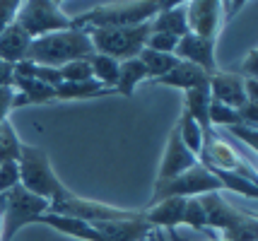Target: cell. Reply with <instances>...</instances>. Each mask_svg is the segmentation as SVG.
Wrapping results in <instances>:
<instances>
[{"label": "cell", "mask_w": 258, "mask_h": 241, "mask_svg": "<svg viewBox=\"0 0 258 241\" xmlns=\"http://www.w3.org/2000/svg\"><path fill=\"white\" fill-rule=\"evenodd\" d=\"M198 200L205 212V224L215 236L227 241H258L256 215L234 207L222 191L198 195Z\"/></svg>", "instance_id": "cell-1"}, {"label": "cell", "mask_w": 258, "mask_h": 241, "mask_svg": "<svg viewBox=\"0 0 258 241\" xmlns=\"http://www.w3.org/2000/svg\"><path fill=\"white\" fill-rule=\"evenodd\" d=\"M34 80L44 82L48 87L56 90L58 85L63 82V75H60V68H51V65H36L34 63Z\"/></svg>", "instance_id": "cell-31"}, {"label": "cell", "mask_w": 258, "mask_h": 241, "mask_svg": "<svg viewBox=\"0 0 258 241\" xmlns=\"http://www.w3.org/2000/svg\"><path fill=\"white\" fill-rule=\"evenodd\" d=\"M150 32L171 34V36H176V39L188 34V27H186V3H167L150 20Z\"/></svg>", "instance_id": "cell-17"}, {"label": "cell", "mask_w": 258, "mask_h": 241, "mask_svg": "<svg viewBox=\"0 0 258 241\" xmlns=\"http://www.w3.org/2000/svg\"><path fill=\"white\" fill-rule=\"evenodd\" d=\"M15 24L20 29H24L32 39L53 34V32L75 29L73 17L60 8L58 0H27V3H20V10L15 15Z\"/></svg>", "instance_id": "cell-6"}, {"label": "cell", "mask_w": 258, "mask_h": 241, "mask_svg": "<svg viewBox=\"0 0 258 241\" xmlns=\"http://www.w3.org/2000/svg\"><path fill=\"white\" fill-rule=\"evenodd\" d=\"M118 60H113L109 56H101V53H92L90 56V68H92V77L104 85L106 90H113L116 87V80H118Z\"/></svg>", "instance_id": "cell-24"}, {"label": "cell", "mask_w": 258, "mask_h": 241, "mask_svg": "<svg viewBox=\"0 0 258 241\" xmlns=\"http://www.w3.org/2000/svg\"><path fill=\"white\" fill-rule=\"evenodd\" d=\"M215 191H222V188H220V181L198 162L188 172L155 184V191H152V198H150L147 205L159 203V200H164V198H186V200H188V198H198V195L215 193Z\"/></svg>", "instance_id": "cell-9"}, {"label": "cell", "mask_w": 258, "mask_h": 241, "mask_svg": "<svg viewBox=\"0 0 258 241\" xmlns=\"http://www.w3.org/2000/svg\"><path fill=\"white\" fill-rule=\"evenodd\" d=\"M196 164H198V159H196L191 152H188V147L181 142L179 128L174 126L171 133H169V138H167V147H164V154H162V162H159L155 184L167 181V179H174V176H179V174L188 172V169L196 167Z\"/></svg>", "instance_id": "cell-12"}, {"label": "cell", "mask_w": 258, "mask_h": 241, "mask_svg": "<svg viewBox=\"0 0 258 241\" xmlns=\"http://www.w3.org/2000/svg\"><path fill=\"white\" fill-rule=\"evenodd\" d=\"M17 164H20V186L24 191L48 200V205L68 191V186L58 179L46 149L36 145H22Z\"/></svg>", "instance_id": "cell-4"}, {"label": "cell", "mask_w": 258, "mask_h": 241, "mask_svg": "<svg viewBox=\"0 0 258 241\" xmlns=\"http://www.w3.org/2000/svg\"><path fill=\"white\" fill-rule=\"evenodd\" d=\"M138 60L143 63V68L147 72V80H155L157 82L159 77H164L167 72L179 65V58L176 56H169V53H159V51H150V48H143L138 53Z\"/></svg>", "instance_id": "cell-23"}, {"label": "cell", "mask_w": 258, "mask_h": 241, "mask_svg": "<svg viewBox=\"0 0 258 241\" xmlns=\"http://www.w3.org/2000/svg\"><path fill=\"white\" fill-rule=\"evenodd\" d=\"M167 3L162 0H138V3H104L73 17L75 29H113V27H138L150 22Z\"/></svg>", "instance_id": "cell-2"}, {"label": "cell", "mask_w": 258, "mask_h": 241, "mask_svg": "<svg viewBox=\"0 0 258 241\" xmlns=\"http://www.w3.org/2000/svg\"><path fill=\"white\" fill-rule=\"evenodd\" d=\"M176 128H179L181 142H183V145L188 147V152L198 159V154H201V149H203V130H201V126H198L188 114H181V118L176 121Z\"/></svg>", "instance_id": "cell-26"}, {"label": "cell", "mask_w": 258, "mask_h": 241, "mask_svg": "<svg viewBox=\"0 0 258 241\" xmlns=\"http://www.w3.org/2000/svg\"><path fill=\"white\" fill-rule=\"evenodd\" d=\"M183 207H186V198H164L159 203L145 205V219L157 227V229H176L181 227V217H183Z\"/></svg>", "instance_id": "cell-16"}, {"label": "cell", "mask_w": 258, "mask_h": 241, "mask_svg": "<svg viewBox=\"0 0 258 241\" xmlns=\"http://www.w3.org/2000/svg\"><path fill=\"white\" fill-rule=\"evenodd\" d=\"M15 186H20V164L0 162V193H8Z\"/></svg>", "instance_id": "cell-29"}, {"label": "cell", "mask_w": 258, "mask_h": 241, "mask_svg": "<svg viewBox=\"0 0 258 241\" xmlns=\"http://www.w3.org/2000/svg\"><path fill=\"white\" fill-rule=\"evenodd\" d=\"M92 53L94 48L85 29H66V32H53V34L32 39L27 60H32L36 65L63 68L68 63L87 58Z\"/></svg>", "instance_id": "cell-3"}, {"label": "cell", "mask_w": 258, "mask_h": 241, "mask_svg": "<svg viewBox=\"0 0 258 241\" xmlns=\"http://www.w3.org/2000/svg\"><path fill=\"white\" fill-rule=\"evenodd\" d=\"M183 114H188L201 126L203 135L213 130V126H210V92H208V85L183 92Z\"/></svg>", "instance_id": "cell-20"}, {"label": "cell", "mask_w": 258, "mask_h": 241, "mask_svg": "<svg viewBox=\"0 0 258 241\" xmlns=\"http://www.w3.org/2000/svg\"><path fill=\"white\" fill-rule=\"evenodd\" d=\"M22 140L17 135V130L12 126V121H3L0 123V162H20V152H22Z\"/></svg>", "instance_id": "cell-25"}, {"label": "cell", "mask_w": 258, "mask_h": 241, "mask_svg": "<svg viewBox=\"0 0 258 241\" xmlns=\"http://www.w3.org/2000/svg\"><path fill=\"white\" fill-rule=\"evenodd\" d=\"M20 10V0H0V34L15 24V15Z\"/></svg>", "instance_id": "cell-32"}, {"label": "cell", "mask_w": 258, "mask_h": 241, "mask_svg": "<svg viewBox=\"0 0 258 241\" xmlns=\"http://www.w3.org/2000/svg\"><path fill=\"white\" fill-rule=\"evenodd\" d=\"M113 90H106L97 80L87 82H60L56 87V102H78V99H92V97H106Z\"/></svg>", "instance_id": "cell-21"}, {"label": "cell", "mask_w": 258, "mask_h": 241, "mask_svg": "<svg viewBox=\"0 0 258 241\" xmlns=\"http://www.w3.org/2000/svg\"><path fill=\"white\" fill-rule=\"evenodd\" d=\"M205 241H227V239H220V236H213V239H205Z\"/></svg>", "instance_id": "cell-36"}, {"label": "cell", "mask_w": 258, "mask_h": 241, "mask_svg": "<svg viewBox=\"0 0 258 241\" xmlns=\"http://www.w3.org/2000/svg\"><path fill=\"white\" fill-rule=\"evenodd\" d=\"M186 27H188V34L217 41L220 29L225 27L222 3H217V0H193V3H186Z\"/></svg>", "instance_id": "cell-11"}, {"label": "cell", "mask_w": 258, "mask_h": 241, "mask_svg": "<svg viewBox=\"0 0 258 241\" xmlns=\"http://www.w3.org/2000/svg\"><path fill=\"white\" fill-rule=\"evenodd\" d=\"M48 212L53 215H63V217H75V219H85V222H109V219H128L135 217L140 210H125V207H116V205H106L99 200H90V198H82L75 191L68 188L66 193L56 198Z\"/></svg>", "instance_id": "cell-8"}, {"label": "cell", "mask_w": 258, "mask_h": 241, "mask_svg": "<svg viewBox=\"0 0 258 241\" xmlns=\"http://www.w3.org/2000/svg\"><path fill=\"white\" fill-rule=\"evenodd\" d=\"M143 80H147V72H145V68H143V63H140L138 58L123 60V63L118 65V80H116L113 92L123 94V97H133L135 87Z\"/></svg>", "instance_id": "cell-22"}, {"label": "cell", "mask_w": 258, "mask_h": 241, "mask_svg": "<svg viewBox=\"0 0 258 241\" xmlns=\"http://www.w3.org/2000/svg\"><path fill=\"white\" fill-rule=\"evenodd\" d=\"M198 162H201L203 167L232 172V174H239V176L248 179V181H256V164L246 162V157H241L215 128L210 133L203 135V149H201V154H198Z\"/></svg>", "instance_id": "cell-10"}, {"label": "cell", "mask_w": 258, "mask_h": 241, "mask_svg": "<svg viewBox=\"0 0 258 241\" xmlns=\"http://www.w3.org/2000/svg\"><path fill=\"white\" fill-rule=\"evenodd\" d=\"M241 77H258V51L256 48H251L248 51L246 60L241 63V72H239Z\"/></svg>", "instance_id": "cell-33"}, {"label": "cell", "mask_w": 258, "mask_h": 241, "mask_svg": "<svg viewBox=\"0 0 258 241\" xmlns=\"http://www.w3.org/2000/svg\"><path fill=\"white\" fill-rule=\"evenodd\" d=\"M215 39H203V36H196V34H186L179 39L176 44V51L174 56L183 60V63H193L203 68L208 75L217 72V60H215Z\"/></svg>", "instance_id": "cell-14"}, {"label": "cell", "mask_w": 258, "mask_h": 241, "mask_svg": "<svg viewBox=\"0 0 258 241\" xmlns=\"http://www.w3.org/2000/svg\"><path fill=\"white\" fill-rule=\"evenodd\" d=\"M0 87H12V65L0 60Z\"/></svg>", "instance_id": "cell-34"}, {"label": "cell", "mask_w": 258, "mask_h": 241, "mask_svg": "<svg viewBox=\"0 0 258 241\" xmlns=\"http://www.w3.org/2000/svg\"><path fill=\"white\" fill-rule=\"evenodd\" d=\"M210 80V75L203 68L193 65V63H183L179 60V65L167 72L164 77H159L157 85H164V87H174V90H181V92H188V90H196V87H205Z\"/></svg>", "instance_id": "cell-18"}, {"label": "cell", "mask_w": 258, "mask_h": 241, "mask_svg": "<svg viewBox=\"0 0 258 241\" xmlns=\"http://www.w3.org/2000/svg\"><path fill=\"white\" fill-rule=\"evenodd\" d=\"M34 224L51 227V229H56V231H60V234H66V236H73V239H80V241H104V236L92 227L90 222H85V219L44 212V215H39V217L34 219Z\"/></svg>", "instance_id": "cell-15"}, {"label": "cell", "mask_w": 258, "mask_h": 241, "mask_svg": "<svg viewBox=\"0 0 258 241\" xmlns=\"http://www.w3.org/2000/svg\"><path fill=\"white\" fill-rule=\"evenodd\" d=\"M222 130H227L229 135H234L239 142L248 145L251 152L256 154V149H258V128L256 126H229V128H222Z\"/></svg>", "instance_id": "cell-30"}, {"label": "cell", "mask_w": 258, "mask_h": 241, "mask_svg": "<svg viewBox=\"0 0 258 241\" xmlns=\"http://www.w3.org/2000/svg\"><path fill=\"white\" fill-rule=\"evenodd\" d=\"M210 102L225 104L229 109H244L246 106V92H244V77L239 72L217 70L208 80Z\"/></svg>", "instance_id": "cell-13"}, {"label": "cell", "mask_w": 258, "mask_h": 241, "mask_svg": "<svg viewBox=\"0 0 258 241\" xmlns=\"http://www.w3.org/2000/svg\"><path fill=\"white\" fill-rule=\"evenodd\" d=\"M176 44H179V39H176V36L162 34V32H150V36H147V41H145V48L174 56V51H176Z\"/></svg>", "instance_id": "cell-28"}, {"label": "cell", "mask_w": 258, "mask_h": 241, "mask_svg": "<svg viewBox=\"0 0 258 241\" xmlns=\"http://www.w3.org/2000/svg\"><path fill=\"white\" fill-rule=\"evenodd\" d=\"M92 41L94 53L109 56L118 63L138 58V53L145 48L150 36V22L138 27H113V29H85Z\"/></svg>", "instance_id": "cell-5"}, {"label": "cell", "mask_w": 258, "mask_h": 241, "mask_svg": "<svg viewBox=\"0 0 258 241\" xmlns=\"http://www.w3.org/2000/svg\"><path fill=\"white\" fill-rule=\"evenodd\" d=\"M3 212H5V193H0V219H3Z\"/></svg>", "instance_id": "cell-35"}, {"label": "cell", "mask_w": 258, "mask_h": 241, "mask_svg": "<svg viewBox=\"0 0 258 241\" xmlns=\"http://www.w3.org/2000/svg\"><path fill=\"white\" fill-rule=\"evenodd\" d=\"M29 44H32V36L24 29H20L17 24H10L0 34V60H5L10 65L24 60L27 53H29Z\"/></svg>", "instance_id": "cell-19"}, {"label": "cell", "mask_w": 258, "mask_h": 241, "mask_svg": "<svg viewBox=\"0 0 258 241\" xmlns=\"http://www.w3.org/2000/svg\"><path fill=\"white\" fill-rule=\"evenodd\" d=\"M48 212V200L24 191L22 186H15L5 193V212L0 219V241H12L15 234L24 229L27 224H34L39 215Z\"/></svg>", "instance_id": "cell-7"}, {"label": "cell", "mask_w": 258, "mask_h": 241, "mask_svg": "<svg viewBox=\"0 0 258 241\" xmlns=\"http://www.w3.org/2000/svg\"><path fill=\"white\" fill-rule=\"evenodd\" d=\"M60 75H63V82H87L94 80L92 77V68H90V56L80 58V60H73L60 68Z\"/></svg>", "instance_id": "cell-27"}]
</instances>
